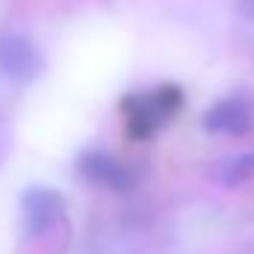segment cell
Here are the masks:
<instances>
[{
	"label": "cell",
	"mask_w": 254,
	"mask_h": 254,
	"mask_svg": "<svg viewBox=\"0 0 254 254\" xmlns=\"http://www.w3.org/2000/svg\"><path fill=\"white\" fill-rule=\"evenodd\" d=\"M210 136H231L243 139L254 130V95L252 92H231L213 101L201 119Z\"/></svg>",
	"instance_id": "cell-4"
},
{
	"label": "cell",
	"mask_w": 254,
	"mask_h": 254,
	"mask_svg": "<svg viewBox=\"0 0 254 254\" xmlns=\"http://www.w3.org/2000/svg\"><path fill=\"white\" fill-rule=\"evenodd\" d=\"M74 166L95 187H104V190H113V192H130L136 187V172L125 160L110 154L107 148H83L77 154Z\"/></svg>",
	"instance_id": "cell-5"
},
{
	"label": "cell",
	"mask_w": 254,
	"mask_h": 254,
	"mask_svg": "<svg viewBox=\"0 0 254 254\" xmlns=\"http://www.w3.org/2000/svg\"><path fill=\"white\" fill-rule=\"evenodd\" d=\"M184 110V89L175 83H157L122 98L125 133L136 142L154 139L178 119Z\"/></svg>",
	"instance_id": "cell-1"
},
{
	"label": "cell",
	"mask_w": 254,
	"mask_h": 254,
	"mask_svg": "<svg viewBox=\"0 0 254 254\" xmlns=\"http://www.w3.org/2000/svg\"><path fill=\"white\" fill-rule=\"evenodd\" d=\"M65 201L51 187H30L21 195V231L24 243H45L65 228Z\"/></svg>",
	"instance_id": "cell-2"
},
{
	"label": "cell",
	"mask_w": 254,
	"mask_h": 254,
	"mask_svg": "<svg viewBox=\"0 0 254 254\" xmlns=\"http://www.w3.org/2000/svg\"><path fill=\"white\" fill-rule=\"evenodd\" d=\"M240 254H254V243H252V246H246V249H243Z\"/></svg>",
	"instance_id": "cell-9"
},
{
	"label": "cell",
	"mask_w": 254,
	"mask_h": 254,
	"mask_svg": "<svg viewBox=\"0 0 254 254\" xmlns=\"http://www.w3.org/2000/svg\"><path fill=\"white\" fill-rule=\"evenodd\" d=\"M3 148H6V139H3V127H0V157H3Z\"/></svg>",
	"instance_id": "cell-8"
},
{
	"label": "cell",
	"mask_w": 254,
	"mask_h": 254,
	"mask_svg": "<svg viewBox=\"0 0 254 254\" xmlns=\"http://www.w3.org/2000/svg\"><path fill=\"white\" fill-rule=\"evenodd\" d=\"M45 74L42 48L18 27H0V77L15 86H30Z\"/></svg>",
	"instance_id": "cell-3"
},
{
	"label": "cell",
	"mask_w": 254,
	"mask_h": 254,
	"mask_svg": "<svg viewBox=\"0 0 254 254\" xmlns=\"http://www.w3.org/2000/svg\"><path fill=\"white\" fill-rule=\"evenodd\" d=\"M210 175L222 184V187H237L243 181L254 178V151H240V154H231L225 160H219Z\"/></svg>",
	"instance_id": "cell-6"
},
{
	"label": "cell",
	"mask_w": 254,
	"mask_h": 254,
	"mask_svg": "<svg viewBox=\"0 0 254 254\" xmlns=\"http://www.w3.org/2000/svg\"><path fill=\"white\" fill-rule=\"evenodd\" d=\"M234 9H237V15H240L246 24L254 27V0H234Z\"/></svg>",
	"instance_id": "cell-7"
}]
</instances>
